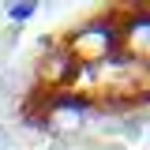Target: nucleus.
<instances>
[{
	"instance_id": "1",
	"label": "nucleus",
	"mask_w": 150,
	"mask_h": 150,
	"mask_svg": "<svg viewBox=\"0 0 150 150\" xmlns=\"http://www.w3.org/2000/svg\"><path fill=\"white\" fill-rule=\"evenodd\" d=\"M64 49H68V56H71L79 68H83V64H94V68H98V64L112 60V49H120V23L112 15L90 19V23H83V26L64 41Z\"/></svg>"
},
{
	"instance_id": "3",
	"label": "nucleus",
	"mask_w": 150,
	"mask_h": 150,
	"mask_svg": "<svg viewBox=\"0 0 150 150\" xmlns=\"http://www.w3.org/2000/svg\"><path fill=\"white\" fill-rule=\"evenodd\" d=\"M34 15H38L34 0H23V4H11V8H8V19H11V23H26V19H34Z\"/></svg>"
},
{
	"instance_id": "2",
	"label": "nucleus",
	"mask_w": 150,
	"mask_h": 150,
	"mask_svg": "<svg viewBox=\"0 0 150 150\" xmlns=\"http://www.w3.org/2000/svg\"><path fill=\"white\" fill-rule=\"evenodd\" d=\"M120 49L128 60H143L150 64V8H135L124 23H120Z\"/></svg>"
},
{
	"instance_id": "4",
	"label": "nucleus",
	"mask_w": 150,
	"mask_h": 150,
	"mask_svg": "<svg viewBox=\"0 0 150 150\" xmlns=\"http://www.w3.org/2000/svg\"><path fill=\"white\" fill-rule=\"evenodd\" d=\"M0 150H11V131L0 128Z\"/></svg>"
}]
</instances>
